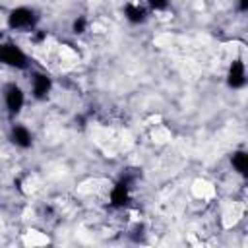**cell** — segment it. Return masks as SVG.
Here are the masks:
<instances>
[{
	"instance_id": "6da1fadb",
	"label": "cell",
	"mask_w": 248,
	"mask_h": 248,
	"mask_svg": "<svg viewBox=\"0 0 248 248\" xmlns=\"http://www.w3.org/2000/svg\"><path fill=\"white\" fill-rule=\"evenodd\" d=\"M0 62L12 68H25L27 66V54L16 45V43H0Z\"/></svg>"
},
{
	"instance_id": "7a4b0ae2",
	"label": "cell",
	"mask_w": 248,
	"mask_h": 248,
	"mask_svg": "<svg viewBox=\"0 0 248 248\" xmlns=\"http://www.w3.org/2000/svg\"><path fill=\"white\" fill-rule=\"evenodd\" d=\"M35 25V12L31 8H16L8 16V27L14 31H31Z\"/></svg>"
},
{
	"instance_id": "3957f363",
	"label": "cell",
	"mask_w": 248,
	"mask_h": 248,
	"mask_svg": "<svg viewBox=\"0 0 248 248\" xmlns=\"http://www.w3.org/2000/svg\"><path fill=\"white\" fill-rule=\"evenodd\" d=\"M23 103H25V95H23L21 87L16 85V83L8 85L6 91H4V105H6V108H8L10 112L17 114V112L23 108Z\"/></svg>"
},
{
	"instance_id": "277c9868",
	"label": "cell",
	"mask_w": 248,
	"mask_h": 248,
	"mask_svg": "<svg viewBox=\"0 0 248 248\" xmlns=\"http://www.w3.org/2000/svg\"><path fill=\"white\" fill-rule=\"evenodd\" d=\"M244 76H246V72H244V62L242 60H238V58H232V64H231V68H229V85L231 87H242L244 85Z\"/></svg>"
},
{
	"instance_id": "5b68a950",
	"label": "cell",
	"mask_w": 248,
	"mask_h": 248,
	"mask_svg": "<svg viewBox=\"0 0 248 248\" xmlns=\"http://www.w3.org/2000/svg\"><path fill=\"white\" fill-rule=\"evenodd\" d=\"M31 89H33V95L37 99L46 97V93L50 91V78L45 74H35L31 79Z\"/></svg>"
},
{
	"instance_id": "8992f818",
	"label": "cell",
	"mask_w": 248,
	"mask_h": 248,
	"mask_svg": "<svg viewBox=\"0 0 248 248\" xmlns=\"http://www.w3.org/2000/svg\"><path fill=\"white\" fill-rule=\"evenodd\" d=\"M12 140H14V143L19 145V147H29L31 141H33L29 128H25V126H21V124H17V126L12 128Z\"/></svg>"
},
{
	"instance_id": "52a82bcc",
	"label": "cell",
	"mask_w": 248,
	"mask_h": 248,
	"mask_svg": "<svg viewBox=\"0 0 248 248\" xmlns=\"http://www.w3.org/2000/svg\"><path fill=\"white\" fill-rule=\"evenodd\" d=\"M231 163H232V167H234V170H236L238 174H242V176L246 174L248 161H246V153H244V151H236V153H232Z\"/></svg>"
},
{
	"instance_id": "ba28073f",
	"label": "cell",
	"mask_w": 248,
	"mask_h": 248,
	"mask_svg": "<svg viewBox=\"0 0 248 248\" xmlns=\"http://www.w3.org/2000/svg\"><path fill=\"white\" fill-rule=\"evenodd\" d=\"M85 25H87V21H85L83 17H79V19H76V23H74V31H76V33H83V31H85Z\"/></svg>"
}]
</instances>
